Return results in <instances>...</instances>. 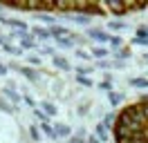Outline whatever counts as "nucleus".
<instances>
[{
    "mask_svg": "<svg viewBox=\"0 0 148 143\" xmlns=\"http://www.w3.org/2000/svg\"><path fill=\"white\" fill-rule=\"evenodd\" d=\"M117 143H148V98L128 105L114 123Z\"/></svg>",
    "mask_w": 148,
    "mask_h": 143,
    "instance_id": "nucleus-1",
    "label": "nucleus"
}]
</instances>
